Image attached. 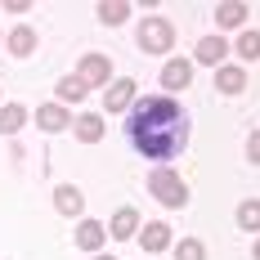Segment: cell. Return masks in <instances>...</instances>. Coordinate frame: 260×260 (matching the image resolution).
Segmentation results:
<instances>
[{"label":"cell","mask_w":260,"mask_h":260,"mask_svg":"<svg viewBox=\"0 0 260 260\" xmlns=\"http://www.w3.org/2000/svg\"><path fill=\"white\" fill-rule=\"evenodd\" d=\"M108 77H112V63H108L104 54H85L81 58V72H77V81L90 90V85H108Z\"/></svg>","instance_id":"277c9868"},{"label":"cell","mask_w":260,"mask_h":260,"mask_svg":"<svg viewBox=\"0 0 260 260\" xmlns=\"http://www.w3.org/2000/svg\"><path fill=\"white\" fill-rule=\"evenodd\" d=\"M58 99H85V85H81L77 77H68V81H58Z\"/></svg>","instance_id":"7402d4cb"},{"label":"cell","mask_w":260,"mask_h":260,"mask_svg":"<svg viewBox=\"0 0 260 260\" xmlns=\"http://www.w3.org/2000/svg\"><path fill=\"white\" fill-rule=\"evenodd\" d=\"M175 260H207V247L198 238H184L180 247H175Z\"/></svg>","instance_id":"44dd1931"},{"label":"cell","mask_w":260,"mask_h":260,"mask_svg":"<svg viewBox=\"0 0 260 260\" xmlns=\"http://www.w3.org/2000/svg\"><path fill=\"white\" fill-rule=\"evenodd\" d=\"M238 54H242L247 63H256L260 58V31H242V36H238Z\"/></svg>","instance_id":"ffe728a7"},{"label":"cell","mask_w":260,"mask_h":260,"mask_svg":"<svg viewBox=\"0 0 260 260\" xmlns=\"http://www.w3.org/2000/svg\"><path fill=\"white\" fill-rule=\"evenodd\" d=\"M135 41H139V50H148V54H166L175 45V27L166 18H144L139 31H135Z\"/></svg>","instance_id":"3957f363"},{"label":"cell","mask_w":260,"mask_h":260,"mask_svg":"<svg viewBox=\"0 0 260 260\" xmlns=\"http://www.w3.org/2000/svg\"><path fill=\"white\" fill-rule=\"evenodd\" d=\"M139 242H144V251H166L171 247V224H144V234H135Z\"/></svg>","instance_id":"8992f818"},{"label":"cell","mask_w":260,"mask_h":260,"mask_svg":"<svg viewBox=\"0 0 260 260\" xmlns=\"http://www.w3.org/2000/svg\"><path fill=\"white\" fill-rule=\"evenodd\" d=\"M99 260H112V256H99Z\"/></svg>","instance_id":"d4e9b609"},{"label":"cell","mask_w":260,"mask_h":260,"mask_svg":"<svg viewBox=\"0 0 260 260\" xmlns=\"http://www.w3.org/2000/svg\"><path fill=\"white\" fill-rule=\"evenodd\" d=\"M104 135V117H77V139L81 144H94Z\"/></svg>","instance_id":"2e32d148"},{"label":"cell","mask_w":260,"mask_h":260,"mask_svg":"<svg viewBox=\"0 0 260 260\" xmlns=\"http://www.w3.org/2000/svg\"><path fill=\"white\" fill-rule=\"evenodd\" d=\"M54 207L63 211V215H81V207H85V198H81L77 188H54Z\"/></svg>","instance_id":"5bb4252c"},{"label":"cell","mask_w":260,"mask_h":260,"mask_svg":"<svg viewBox=\"0 0 260 260\" xmlns=\"http://www.w3.org/2000/svg\"><path fill=\"white\" fill-rule=\"evenodd\" d=\"M238 224H242L247 234H256V229H260V202H256V198L238 207Z\"/></svg>","instance_id":"d6986e66"},{"label":"cell","mask_w":260,"mask_h":260,"mask_svg":"<svg viewBox=\"0 0 260 260\" xmlns=\"http://www.w3.org/2000/svg\"><path fill=\"white\" fill-rule=\"evenodd\" d=\"M23 126H27V108H18V104L0 108V135H18Z\"/></svg>","instance_id":"30bf717a"},{"label":"cell","mask_w":260,"mask_h":260,"mask_svg":"<svg viewBox=\"0 0 260 260\" xmlns=\"http://www.w3.org/2000/svg\"><path fill=\"white\" fill-rule=\"evenodd\" d=\"M148 188H153V198L161 202V207H188V184L171 171V166H161V171H153V180H148Z\"/></svg>","instance_id":"7a4b0ae2"},{"label":"cell","mask_w":260,"mask_h":260,"mask_svg":"<svg viewBox=\"0 0 260 260\" xmlns=\"http://www.w3.org/2000/svg\"><path fill=\"white\" fill-rule=\"evenodd\" d=\"M135 104V81H112L108 85V112H126Z\"/></svg>","instance_id":"52a82bcc"},{"label":"cell","mask_w":260,"mask_h":260,"mask_svg":"<svg viewBox=\"0 0 260 260\" xmlns=\"http://www.w3.org/2000/svg\"><path fill=\"white\" fill-rule=\"evenodd\" d=\"M188 112H184L175 99L166 94H144L130 104V117H126V139L130 148L148 161H171L188 148Z\"/></svg>","instance_id":"6da1fadb"},{"label":"cell","mask_w":260,"mask_h":260,"mask_svg":"<svg viewBox=\"0 0 260 260\" xmlns=\"http://www.w3.org/2000/svg\"><path fill=\"white\" fill-rule=\"evenodd\" d=\"M242 18H247V5H238V0H229V5L215 9V23H220V27H238Z\"/></svg>","instance_id":"9a60e30c"},{"label":"cell","mask_w":260,"mask_h":260,"mask_svg":"<svg viewBox=\"0 0 260 260\" xmlns=\"http://www.w3.org/2000/svg\"><path fill=\"white\" fill-rule=\"evenodd\" d=\"M242 68H220V72H215V85H220V90H224V94H238V90H242Z\"/></svg>","instance_id":"e0dca14e"},{"label":"cell","mask_w":260,"mask_h":260,"mask_svg":"<svg viewBox=\"0 0 260 260\" xmlns=\"http://www.w3.org/2000/svg\"><path fill=\"white\" fill-rule=\"evenodd\" d=\"M108 229H112V238H135V234H139V211H135V207H121L117 215H112Z\"/></svg>","instance_id":"ba28073f"},{"label":"cell","mask_w":260,"mask_h":260,"mask_svg":"<svg viewBox=\"0 0 260 260\" xmlns=\"http://www.w3.org/2000/svg\"><path fill=\"white\" fill-rule=\"evenodd\" d=\"M256 260H260V242H256Z\"/></svg>","instance_id":"cb8c5ba5"},{"label":"cell","mask_w":260,"mask_h":260,"mask_svg":"<svg viewBox=\"0 0 260 260\" xmlns=\"http://www.w3.org/2000/svg\"><path fill=\"white\" fill-rule=\"evenodd\" d=\"M31 50H36V31H31V27H14V31H9V54L27 58Z\"/></svg>","instance_id":"7c38bea8"},{"label":"cell","mask_w":260,"mask_h":260,"mask_svg":"<svg viewBox=\"0 0 260 260\" xmlns=\"http://www.w3.org/2000/svg\"><path fill=\"white\" fill-rule=\"evenodd\" d=\"M126 14H130V5H121V0L99 5V23H108V27H121V23H126Z\"/></svg>","instance_id":"ac0fdd59"},{"label":"cell","mask_w":260,"mask_h":260,"mask_svg":"<svg viewBox=\"0 0 260 260\" xmlns=\"http://www.w3.org/2000/svg\"><path fill=\"white\" fill-rule=\"evenodd\" d=\"M104 238H108V229L99 224V220H81V229H77V247L81 251H94Z\"/></svg>","instance_id":"9c48e42d"},{"label":"cell","mask_w":260,"mask_h":260,"mask_svg":"<svg viewBox=\"0 0 260 260\" xmlns=\"http://www.w3.org/2000/svg\"><path fill=\"white\" fill-rule=\"evenodd\" d=\"M247 157H251V161H260V135H251V139H247Z\"/></svg>","instance_id":"603a6c76"},{"label":"cell","mask_w":260,"mask_h":260,"mask_svg":"<svg viewBox=\"0 0 260 260\" xmlns=\"http://www.w3.org/2000/svg\"><path fill=\"white\" fill-rule=\"evenodd\" d=\"M224 54H229V45H224L220 36H207V41L198 45V63H211V68H220V63H224Z\"/></svg>","instance_id":"8fae6325"},{"label":"cell","mask_w":260,"mask_h":260,"mask_svg":"<svg viewBox=\"0 0 260 260\" xmlns=\"http://www.w3.org/2000/svg\"><path fill=\"white\" fill-rule=\"evenodd\" d=\"M188 81H193V63H188V58H171V63L161 68V85H166V90H184Z\"/></svg>","instance_id":"5b68a950"},{"label":"cell","mask_w":260,"mask_h":260,"mask_svg":"<svg viewBox=\"0 0 260 260\" xmlns=\"http://www.w3.org/2000/svg\"><path fill=\"white\" fill-rule=\"evenodd\" d=\"M36 126L41 130H63L68 126V112H63L58 104H45V108H36Z\"/></svg>","instance_id":"4fadbf2b"}]
</instances>
